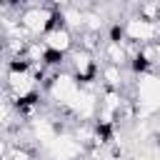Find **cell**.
I'll use <instances>...</instances> for the list:
<instances>
[{
  "mask_svg": "<svg viewBox=\"0 0 160 160\" xmlns=\"http://www.w3.org/2000/svg\"><path fill=\"white\" fill-rule=\"evenodd\" d=\"M122 32H125V40L138 42V45L155 42V40L160 38V35H158V28H155L152 22L138 18V15H132V18H128V20L122 22Z\"/></svg>",
  "mask_w": 160,
  "mask_h": 160,
  "instance_id": "obj_4",
  "label": "cell"
},
{
  "mask_svg": "<svg viewBox=\"0 0 160 160\" xmlns=\"http://www.w3.org/2000/svg\"><path fill=\"white\" fill-rule=\"evenodd\" d=\"M50 18H52V5L40 2V5H25L18 22H20V28L28 32V38H32V35H42V32L48 30Z\"/></svg>",
  "mask_w": 160,
  "mask_h": 160,
  "instance_id": "obj_1",
  "label": "cell"
},
{
  "mask_svg": "<svg viewBox=\"0 0 160 160\" xmlns=\"http://www.w3.org/2000/svg\"><path fill=\"white\" fill-rule=\"evenodd\" d=\"M138 18H142V20L155 25L160 20V2H140L138 5Z\"/></svg>",
  "mask_w": 160,
  "mask_h": 160,
  "instance_id": "obj_6",
  "label": "cell"
},
{
  "mask_svg": "<svg viewBox=\"0 0 160 160\" xmlns=\"http://www.w3.org/2000/svg\"><path fill=\"white\" fill-rule=\"evenodd\" d=\"M42 45L52 52H60V55H68L72 48H75V38L68 28H55V30H45L42 32Z\"/></svg>",
  "mask_w": 160,
  "mask_h": 160,
  "instance_id": "obj_5",
  "label": "cell"
},
{
  "mask_svg": "<svg viewBox=\"0 0 160 160\" xmlns=\"http://www.w3.org/2000/svg\"><path fill=\"white\" fill-rule=\"evenodd\" d=\"M42 160H45V158H42Z\"/></svg>",
  "mask_w": 160,
  "mask_h": 160,
  "instance_id": "obj_8",
  "label": "cell"
},
{
  "mask_svg": "<svg viewBox=\"0 0 160 160\" xmlns=\"http://www.w3.org/2000/svg\"><path fill=\"white\" fill-rule=\"evenodd\" d=\"M5 152H8V145H5V140H2V138H0V160H2V158H5Z\"/></svg>",
  "mask_w": 160,
  "mask_h": 160,
  "instance_id": "obj_7",
  "label": "cell"
},
{
  "mask_svg": "<svg viewBox=\"0 0 160 160\" xmlns=\"http://www.w3.org/2000/svg\"><path fill=\"white\" fill-rule=\"evenodd\" d=\"M78 92H80L78 80H75L70 72H60V75L55 78V82L48 88L45 95H48V100H52L55 108H70L72 100L78 98Z\"/></svg>",
  "mask_w": 160,
  "mask_h": 160,
  "instance_id": "obj_2",
  "label": "cell"
},
{
  "mask_svg": "<svg viewBox=\"0 0 160 160\" xmlns=\"http://www.w3.org/2000/svg\"><path fill=\"white\" fill-rule=\"evenodd\" d=\"M40 152H45V160H78L85 148L70 135V132H60L50 145H45Z\"/></svg>",
  "mask_w": 160,
  "mask_h": 160,
  "instance_id": "obj_3",
  "label": "cell"
}]
</instances>
